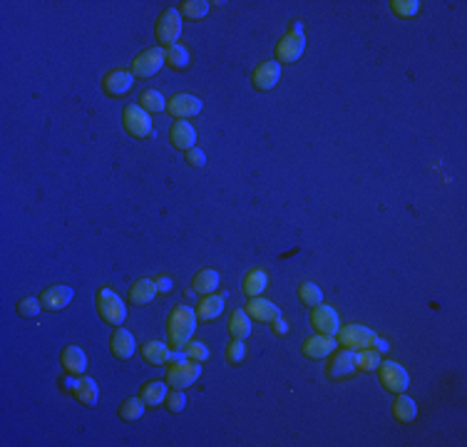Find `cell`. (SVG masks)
Wrapping results in <instances>:
<instances>
[{"instance_id":"1","label":"cell","mask_w":467,"mask_h":447,"mask_svg":"<svg viewBox=\"0 0 467 447\" xmlns=\"http://www.w3.org/2000/svg\"><path fill=\"white\" fill-rule=\"evenodd\" d=\"M197 311L189 306H174V311L169 313V343L174 351L184 348L192 340L194 328H197Z\"/></svg>"},{"instance_id":"2","label":"cell","mask_w":467,"mask_h":447,"mask_svg":"<svg viewBox=\"0 0 467 447\" xmlns=\"http://www.w3.org/2000/svg\"><path fill=\"white\" fill-rule=\"evenodd\" d=\"M97 311H100V316H102L105 323H109V326H122L127 318V306L125 301L120 298V296L114 294L112 289H100L97 291Z\"/></svg>"},{"instance_id":"3","label":"cell","mask_w":467,"mask_h":447,"mask_svg":"<svg viewBox=\"0 0 467 447\" xmlns=\"http://www.w3.org/2000/svg\"><path fill=\"white\" fill-rule=\"evenodd\" d=\"M306 50V35H303V25L301 23H293L291 25L289 33L281 38V43L276 45V57H279V63H296L298 57L303 55Z\"/></svg>"},{"instance_id":"4","label":"cell","mask_w":467,"mask_h":447,"mask_svg":"<svg viewBox=\"0 0 467 447\" xmlns=\"http://www.w3.org/2000/svg\"><path fill=\"white\" fill-rule=\"evenodd\" d=\"M122 125H125L127 135L135 137V139H147L154 132L152 114L139 107V105H127L125 112H122Z\"/></svg>"},{"instance_id":"5","label":"cell","mask_w":467,"mask_h":447,"mask_svg":"<svg viewBox=\"0 0 467 447\" xmlns=\"http://www.w3.org/2000/svg\"><path fill=\"white\" fill-rule=\"evenodd\" d=\"M201 375V365L197 361H182L174 363L169 370H167V385L169 388H177V391H184L189 385H194Z\"/></svg>"},{"instance_id":"6","label":"cell","mask_w":467,"mask_h":447,"mask_svg":"<svg viewBox=\"0 0 467 447\" xmlns=\"http://www.w3.org/2000/svg\"><path fill=\"white\" fill-rule=\"evenodd\" d=\"M378 370H381V383L385 391L390 393H405L408 391V385H411V375H408V370L400 365V363L395 361H381V365H378Z\"/></svg>"},{"instance_id":"7","label":"cell","mask_w":467,"mask_h":447,"mask_svg":"<svg viewBox=\"0 0 467 447\" xmlns=\"http://www.w3.org/2000/svg\"><path fill=\"white\" fill-rule=\"evenodd\" d=\"M376 338H378L376 331H371L368 326H358V323L338 331V343H341L343 348H351V351L371 348V345L376 343Z\"/></svg>"},{"instance_id":"8","label":"cell","mask_w":467,"mask_h":447,"mask_svg":"<svg viewBox=\"0 0 467 447\" xmlns=\"http://www.w3.org/2000/svg\"><path fill=\"white\" fill-rule=\"evenodd\" d=\"M179 35H182V15L174 8H167L160 15V20H157V40L162 45L171 47L177 45Z\"/></svg>"},{"instance_id":"9","label":"cell","mask_w":467,"mask_h":447,"mask_svg":"<svg viewBox=\"0 0 467 447\" xmlns=\"http://www.w3.org/2000/svg\"><path fill=\"white\" fill-rule=\"evenodd\" d=\"M162 65H167L164 50H162V47H149V50H144L142 55L135 57V63H132V75H135V77H152V75L160 73Z\"/></svg>"},{"instance_id":"10","label":"cell","mask_w":467,"mask_h":447,"mask_svg":"<svg viewBox=\"0 0 467 447\" xmlns=\"http://www.w3.org/2000/svg\"><path fill=\"white\" fill-rule=\"evenodd\" d=\"M311 326H314L319 333L333 335V338H336L338 331H341V318H338V313L333 311V306L319 303V306L311 308Z\"/></svg>"},{"instance_id":"11","label":"cell","mask_w":467,"mask_h":447,"mask_svg":"<svg viewBox=\"0 0 467 447\" xmlns=\"http://www.w3.org/2000/svg\"><path fill=\"white\" fill-rule=\"evenodd\" d=\"M281 79V63L279 60H266V63H261L257 70H254V75H251V82H254V87L261 92H268L274 90L276 85H279Z\"/></svg>"},{"instance_id":"12","label":"cell","mask_w":467,"mask_h":447,"mask_svg":"<svg viewBox=\"0 0 467 447\" xmlns=\"http://www.w3.org/2000/svg\"><path fill=\"white\" fill-rule=\"evenodd\" d=\"M201 100L194 95H187V92H179V95H174L167 103V112L171 114V117H179V119H187V117H194V114L201 112Z\"/></svg>"},{"instance_id":"13","label":"cell","mask_w":467,"mask_h":447,"mask_svg":"<svg viewBox=\"0 0 467 447\" xmlns=\"http://www.w3.org/2000/svg\"><path fill=\"white\" fill-rule=\"evenodd\" d=\"M72 296H75L72 286H65V283L50 286V289H45L43 291V296H40L43 308H47V311H63L70 301H72Z\"/></svg>"},{"instance_id":"14","label":"cell","mask_w":467,"mask_h":447,"mask_svg":"<svg viewBox=\"0 0 467 447\" xmlns=\"http://www.w3.org/2000/svg\"><path fill=\"white\" fill-rule=\"evenodd\" d=\"M355 368V351H351V348H343V351L333 353V361L328 363V368H326V375L328 378H346V375H351Z\"/></svg>"},{"instance_id":"15","label":"cell","mask_w":467,"mask_h":447,"mask_svg":"<svg viewBox=\"0 0 467 447\" xmlns=\"http://www.w3.org/2000/svg\"><path fill=\"white\" fill-rule=\"evenodd\" d=\"M135 348H137L135 335H132L127 328H120V326H117L112 338H109V351H112V356L120 358V361H130V358L135 356Z\"/></svg>"},{"instance_id":"16","label":"cell","mask_w":467,"mask_h":447,"mask_svg":"<svg viewBox=\"0 0 467 447\" xmlns=\"http://www.w3.org/2000/svg\"><path fill=\"white\" fill-rule=\"evenodd\" d=\"M246 313H249L254 321H261V323H274L276 318L281 316L279 306H276L274 301H266V298H261V296L249 298V303H246Z\"/></svg>"},{"instance_id":"17","label":"cell","mask_w":467,"mask_h":447,"mask_svg":"<svg viewBox=\"0 0 467 447\" xmlns=\"http://www.w3.org/2000/svg\"><path fill=\"white\" fill-rule=\"evenodd\" d=\"M102 85H105V92H107V95L122 97L132 90V85H135V75H132V70H112V73H107Z\"/></svg>"},{"instance_id":"18","label":"cell","mask_w":467,"mask_h":447,"mask_svg":"<svg viewBox=\"0 0 467 447\" xmlns=\"http://www.w3.org/2000/svg\"><path fill=\"white\" fill-rule=\"evenodd\" d=\"M169 139L171 144L177 149H184V152H189V149L197 147V130H194V125H189L187 119H179V122H174L169 130Z\"/></svg>"},{"instance_id":"19","label":"cell","mask_w":467,"mask_h":447,"mask_svg":"<svg viewBox=\"0 0 467 447\" xmlns=\"http://www.w3.org/2000/svg\"><path fill=\"white\" fill-rule=\"evenodd\" d=\"M336 345H338V340L333 338V335L319 333L303 343V356L306 358H328L330 353L336 351Z\"/></svg>"},{"instance_id":"20","label":"cell","mask_w":467,"mask_h":447,"mask_svg":"<svg viewBox=\"0 0 467 447\" xmlns=\"http://www.w3.org/2000/svg\"><path fill=\"white\" fill-rule=\"evenodd\" d=\"M63 368L68 370V373H72V375H85V370H87V356H85V351H82L80 345H68L63 351Z\"/></svg>"},{"instance_id":"21","label":"cell","mask_w":467,"mask_h":447,"mask_svg":"<svg viewBox=\"0 0 467 447\" xmlns=\"http://www.w3.org/2000/svg\"><path fill=\"white\" fill-rule=\"evenodd\" d=\"M72 395L77 397L82 405H87V408H95L97 400H100V388H97L95 378H90V375H82V378L77 380V385H75Z\"/></svg>"},{"instance_id":"22","label":"cell","mask_w":467,"mask_h":447,"mask_svg":"<svg viewBox=\"0 0 467 447\" xmlns=\"http://www.w3.org/2000/svg\"><path fill=\"white\" fill-rule=\"evenodd\" d=\"M157 294H160V291H157V278H139L130 289V301L137 303V306H147Z\"/></svg>"},{"instance_id":"23","label":"cell","mask_w":467,"mask_h":447,"mask_svg":"<svg viewBox=\"0 0 467 447\" xmlns=\"http://www.w3.org/2000/svg\"><path fill=\"white\" fill-rule=\"evenodd\" d=\"M142 356L149 365H162V363H169L174 358V353L169 351V345L162 343V340H147L142 345Z\"/></svg>"},{"instance_id":"24","label":"cell","mask_w":467,"mask_h":447,"mask_svg":"<svg viewBox=\"0 0 467 447\" xmlns=\"http://www.w3.org/2000/svg\"><path fill=\"white\" fill-rule=\"evenodd\" d=\"M229 333L236 340H246L251 333V316L246 313V308H234L229 316Z\"/></svg>"},{"instance_id":"25","label":"cell","mask_w":467,"mask_h":447,"mask_svg":"<svg viewBox=\"0 0 467 447\" xmlns=\"http://www.w3.org/2000/svg\"><path fill=\"white\" fill-rule=\"evenodd\" d=\"M167 395H169V391H167V383H162V380H147L142 385V393H139L144 405H152V408L167 402Z\"/></svg>"},{"instance_id":"26","label":"cell","mask_w":467,"mask_h":447,"mask_svg":"<svg viewBox=\"0 0 467 447\" xmlns=\"http://www.w3.org/2000/svg\"><path fill=\"white\" fill-rule=\"evenodd\" d=\"M219 289V273L214 268H201L192 281V291L194 294H201V296H209Z\"/></svg>"},{"instance_id":"27","label":"cell","mask_w":467,"mask_h":447,"mask_svg":"<svg viewBox=\"0 0 467 447\" xmlns=\"http://www.w3.org/2000/svg\"><path fill=\"white\" fill-rule=\"evenodd\" d=\"M393 415H395V420H398V423H403V425L413 423V420L418 418L415 400H413V397H408L405 393H398V397H395V402H393Z\"/></svg>"},{"instance_id":"28","label":"cell","mask_w":467,"mask_h":447,"mask_svg":"<svg viewBox=\"0 0 467 447\" xmlns=\"http://www.w3.org/2000/svg\"><path fill=\"white\" fill-rule=\"evenodd\" d=\"M224 311V298L222 296H204V298L199 301V306H197V318L199 321H214V318H219Z\"/></svg>"},{"instance_id":"29","label":"cell","mask_w":467,"mask_h":447,"mask_svg":"<svg viewBox=\"0 0 467 447\" xmlns=\"http://www.w3.org/2000/svg\"><path fill=\"white\" fill-rule=\"evenodd\" d=\"M268 286V276L263 268H251L249 273H246L244 278V294L249 296V298H254V296H261L263 291H266Z\"/></svg>"},{"instance_id":"30","label":"cell","mask_w":467,"mask_h":447,"mask_svg":"<svg viewBox=\"0 0 467 447\" xmlns=\"http://www.w3.org/2000/svg\"><path fill=\"white\" fill-rule=\"evenodd\" d=\"M378 365H381V353L376 351V348H360V351H355V368L358 370H365V373H373V370H378Z\"/></svg>"},{"instance_id":"31","label":"cell","mask_w":467,"mask_h":447,"mask_svg":"<svg viewBox=\"0 0 467 447\" xmlns=\"http://www.w3.org/2000/svg\"><path fill=\"white\" fill-rule=\"evenodd\" d=\"M298 298H301L303 306L314 308V306H319V303H323V291L319 289V283L303 281L301 286H298Z\"/></svg>"},{"instance_id":"32","label":"cell","mask_w":467,"mask_h":447,"mask_svg":"<svg viewBox=\"0 0 467 447\" xmlns=\"http://www.w3.org/2000/svg\"><path fill=\"white\" fill-rule=\"evenodd\" d=\"M164 60L171 70H187L189 68V50L184 45H171L164 47Z\"/></svg>"},{"instance_id":"33","label":"cell","mask_w":467,"mask_h":447,"mask_svg":"<svg viewBox=\"0 0 467 447\" xmlns=\"http://www.w3.org/2000/svg\"><path fill=\"white\" fill-rule=\"evenodd\" d=\"M139 107L147 109L149 114H157V112H164L167 109V100L160 90H144L142 97H139Z\"/></svg>"},{"instance_id":"34","label":"cell","mask_w":467,"mask_h":447,"mask_svg":"<svg viewBox=\"0 0 467 447\" xmlns=\"http://www.w3.org/2000/svg\"><path fill=\"white\" fill-rule=\"evenodd\" d=\"M144 400L142 397H127L125 402L120 405V418L125 420V423H135V420H139L144 415Z\"/></svg>"},{"instance_id":"35","label":"cell","mask_w":467,"mask_h":447,"mask_svg":"<svg viewBox=\"0 0 467 447\" xmlns=\"http://www.w3.org/2000/svg\"><path fill=\"white\" fill-rule=\"evenodd\" d=\"M211 10V3L206 0H184L182 3V15H187L189 20H201Z\"/></svg>"},{"instance_id":"36","label":"cell","mask_w":467,"mask_h":447,"mask_svg":"<svg viewBox=\"0 0 467 447\" xmlns=\"http://www.w3.org/2000/svg\"><path fill=\"white\" fill-rule=\"evenodd\" d=\"M390 10L400 17H413L420 10V3H418V0H393V3H390Z\"/></svg>"},{"instance_id":"37","label":"cell","mask_w":467,"mask_h":447,"mask_svg":"<svg viewBox=\"0 0 467 447\" xmlns=\"http://www.w3.org/2000/svg\"><path fill=\"white\" fill-rule=\"evenodd\" d=\"M184 356L189 358V361H197V363H204L206 358H209V348H206L201 340H189L187 345H184Z\"/></svg>"},{"instance_id":"38","label":"cell","mask_w":467,"mask_h":447,"mask_svg":"<svg viewBox=\"0 0 467 447\" xmlns=\"http://www.w3.org/2000/svg\"><path fill=\"white\" fill-rule=\"evenodd\" d=\"M40 308H43L40 298H23L20 303H17V311H20V316H25V318H35L38 313H40Z\"/></svg>"},{"instance_id":"39","label":"cell","mask_w":467,"mask_h":447,"mask_svg":"<svg viewBox=\"0 0 467 447\" xmlns=\"http://www.w3.org/2000/svg\"><path fill=\"white\" fill-rule=\"evenodd\" d=\"M167 408H169L171 413H182V410L187 408V395H184V391L171 388V393L167 395Z\"/></svg>"},{"instance_id":"40","label":"cell","mask_w":467,"mask_h":447,"mask_svg":"<svg viewBox=\"0 0 467 447\" xmlns=\"http://www.w3.org/2000/svg\"><path fill=\"white\" fill-rule=\"evenodd\" d=\"M244 358H246V345H244V340L231 338V343H229V348H227V361L229 363H241Z\"/></svg>"},{"instance_id":"41","label":"cell","mask_w":467,"mask_h":447,"mask_svg":"<svg viewBox=\"0 0 467 447\" xmlns=\"http://www.w3.org/2000/svg\"><path fill=\"white\" fill-rule=\"evenodd\" d=\"M187 162L192 167H204L206 165V154L201 152L199 147H194V149H189V152H187Z\"/></svg>"},{"instance_id":"42","label":"cell","mask_w":467,"mask_h":447,"mask_svg":"<svg viewBox=\"0 0 467 447\" xmlns=\"http://www.w3.org/2000/svg\"><path fill=\"white\" fill-rule=\"evenodd\" d=\"M157 291H162V294L171 291V278L169 276H160V278H157Z\"/></svg>"},{"instance_id":"43","label":"cell","mask_w":467,"mask_h":447,"mask_svg":"<svg viewBox=\"0 0 467 447\" xmlns=\"http://www.w3.org/2000/svg\"><path fill=\"white\" fill-rule=\"evenodd\" d=\"M274 331H276V333H279V335H286V333H289V323H286L284 318L279 316V318H276V321H274Z\"/></svg>"},{"instance_id":"44","label":"cell","mask_w":467,"mask_h":447,"mask_svg":"<svg viewBox=\"0 0 467 447\" xmlns=\"http://www.w3.org/2000/svg\"><path fill=\"white\" fill-rule=\"evenodd\" d=\"M373 348H376L378 353L388 351V340H383V338H376V343H373Z\"/></svg>"}]
</instances>
